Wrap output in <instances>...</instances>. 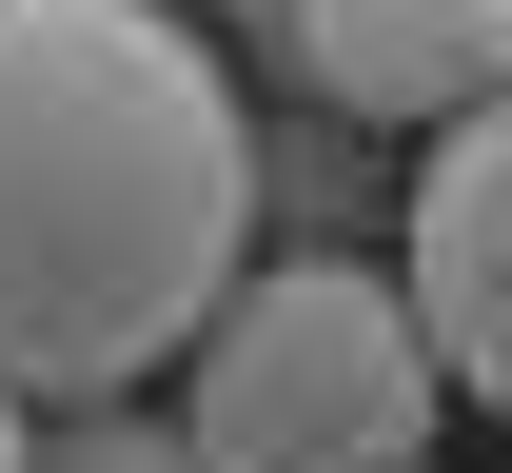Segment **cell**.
Segmentation results:
<instances>
[{"mask_svg": "<svg viewBox=\"0 0 512 473\" xmlns=\"http://www.w3.org/2000/svg\"><path fill=\"white\" fill-rule=\"evenodd\" d=\"M256 119L178 0H0V395H119L217 336Z\"/></svg>", "mask_w": 512, "mask_h": 473, "instance_id": "cell-1", "label": "cell"}, {"mask_svg": "<svg viewBox=\"0 0 512 473\" xmlns=\"http://www.w3.org/2000/svg\"><path fill=\"white\" fill-rule=\"evenodd\" d=\"M434 414H453V375H434V336H414V296L375 257H276L197 336L178 454L197 473H414Z\"/></svg>", "mask_w": 512, "mask_h": 473, "instance_id": "cell-2", "label": "cell"}, {"mask_svg": "<svg viewBox=\"0 0 512 473\" xmlns=\"http://www.w3.org/2000/svg\"><path fill=\"white\" fill-rule=\"evenodd\" d=\"M394 296H414V336H434L453 395L512 414V99H473V119L414 158V257H394Z\"/></svg>", "mask_w": 512, "mask_h": 473, "instance_id": "cell-3", "label": "cell"}, {"mask_svg": "<svg viewBox=\"0 0 512 473\" xmlns=\"http://www.w3.org/2000/svg\"><path fill=\"white\" fill-rule=\"evenodd\" d=\"M276 20L335 119H473L493 99V0H276Z\"/></svg>", "mask_w": 512, "mask_h": 473, "instance_id": "cell-4", "label": "cell"}, {"mask_svg": "<svg viewBox=\"0 0 512 473\" xmlns=\"http://www.w3.org/2000/svg\"><path fill=\"white\" fill-rule=\"evenodd\" d=\"M20 473H197V454L158 434V414H60V434H40Z\"/></svg>", "mask_w": 512, "mask_h": 473, "instance_id": "cell-5", "label": "cell"}, {"mask_svg": "<svg viewBox=\"0 0 512 473\" xmlns=\"http://www.w3.org/2000/svg\"><path fill=\"white\" fill-rule=\"evenodd\" d=\"M20 454H40V414H20V395H0V473H20Z\"/></svg>", "mask_w": 512, "mask_h": 473, "instance_id": "cell-6", "label": "cell"}, {"mask_svg": "<svg viewBox=\"0 0 512 473\" xmlns=\"http://www.w3.org/2000/svg\"><path fill=\"white\" fill-rule=\"evenodd\" d=\"M493 99H512V0H493Z\"/></svg>", "mask_w": 512, "mask_h": 473, "instance_id": "cell-7", "label": "cell"}, {"mask_svg": "<svg viewBox=\"0 0 512 473\" xmlns=\"http://www.w3.org/2000/svg\"><path fill=\"white\" fill-rule=\"evenodd\" d=\"M256 20H276V0H256Z\"/></svg>", "mask_w": 512, "mask_h": 473, "instance_id": "cell-8", "label": "cell"}]
</instances>
